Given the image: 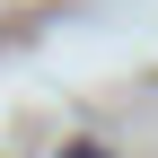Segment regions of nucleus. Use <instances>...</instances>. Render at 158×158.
Returning <instances> with one entry per match:
<instances>
[{"mask_svg": "<svg viewBox=\"0 0 158 158\" xmlns=\"http://www.w3.org/2000/svg\"><path fill=\"white\" fill-rule=\"evenodd\" d=\"M70 158H114V149H97V141H79V149H70Z\"/></svg>", "mask_w": 158, "mask_h": 158, "instance_id": "f257e3e1", "label": "nucleus"}]
</instances>
